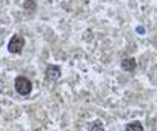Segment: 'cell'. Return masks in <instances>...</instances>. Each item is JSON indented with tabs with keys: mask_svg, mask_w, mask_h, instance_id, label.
Listing matches in <instances>:
<instances>
[{
	"mask_svg": "<svg viewBox=\"0 0 157 131\" xmlns=\"http://www.w3.org/2000/svg\"><path fill=\"white\" fill-rule=\"evenodd\" d=\"M15 89L16 92L22 96H27L33 89V84L27 77L25 76H18L15 78Z\"/></svg>",
	"mask_w": 157,
	"mask_h": 131,
	"instance_id": "1",
	"label": "cell"
},
{
	"mask_svg": "<svg viewBox=\"0 0 157 131\" xmlns=\"http://www.w3.org/2000/svg\"><path fill=\"white\" fill-rule=\"evenodd\" d=\"M25 45H26L25 38L22 37L21 34H15L14 37L11 38V41H10V43H8V50H10V53L19 54L22 50H23Z\"/></svg>",
	"mask_w": 157,
	"mask_h": 131,
	"instance_id": "2",
	"label": "cell"
},
{
	"mask_svg": "<svg viewBox=\"0 0 157 131\" xmlns=\"http://www.w3.org/2000/svg\"><path fill=\"white\" fill-rule=\"evenodd\" d=\"M45 76H46V78H48V80H50V81L58 80V78L61 77L60 66H57V65H49L48 69H46V73H45Z\"/></svg>",
	"mask_w": 157,
	"mask_h": 131,
	"instance_id": "3",
	"label": "cell"
},
{
	"mask_svg": "<svg viewBox=\"0 0 157 131\" xmlns=\"http://www.w3.org/2000/svg\"><path fill=\"white\" fill-rule=\"evenodd\" d=\"M121 66H122L123 70L126 72H132L136 69L137 64H136V60H134L133 57H127V58H123L122 62H121Z\"/></svg>",
	"mask_w": 157,
	"mask_h": 131,
	"instance_id": "4",
	"label": "cell"
},
{
	"mask_svg": "<svg viewBox=\"0 0 157 131\" xmlns=\"http://www.w3.org/2000/svg\"><path fill=\"white\" fill-rule=\"evenodd\" d=\"M126 131H144V127L141 122L136 120V122H132L126 126Z\"/></svg>",
	"mask_w": 157,
	"mask_h": 131,
	"instance_id": "5",
	"label": "cell"
},
{
	"mask_svg": "<svg viewBox=\"0 0 157 131\" xmlns=\"http://www.w3.org/2000/svg\"><path fill=\"white\" fill-rule=\"evenodd\" d=\"M88 131H104V126L100 120H94V122L88 126Z\"/></svg>",
	"mask_w": 157,
	"mask_h": 131,
	"instance_id": "6",
	"label": "cell"
}]
</instances>
